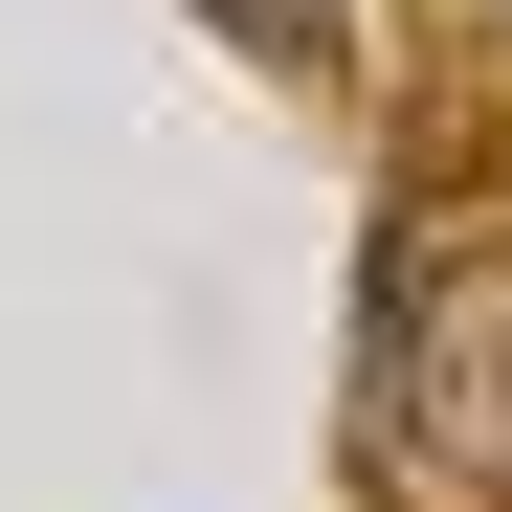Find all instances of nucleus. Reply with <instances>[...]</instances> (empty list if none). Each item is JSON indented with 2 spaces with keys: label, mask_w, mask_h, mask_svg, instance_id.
I'll return each instance as SVG.
<instances>
[{
  "label": "nucleus",
  "mask_w": 512,
  "mask_h": 512,
  "mask_svg": "<svg viewBox=\"0 0 512 512\" xmlns=\"http://www.w3.org/2000/svg\"><path fill=\"white\" fill-rule=\"evenodd\" d=\"M357 468L401 512H512V179L401 156L357 268Z\"/></svg>",
  "instance_id": "f257e3e1"
},
{
  "label": "nucleus",
  "mask_w": 512,
  "mask_h": 512,
  "mask_svg": "<svg viewBox=\"0 0 512 512\" xmlns=\"http://www.w3.org/2000/svg\"><path fill=\"white\" fill-rule=\"evenodd\" d=\"M201 23H223V45H268V67H334V45H357V0H201Z\"/></svg>",
  "instance_id": "f03ea898"
}]
</instances>
